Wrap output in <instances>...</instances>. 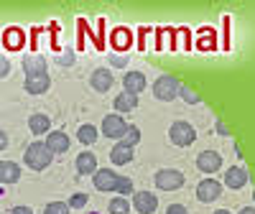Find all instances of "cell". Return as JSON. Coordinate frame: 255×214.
Instances as JSON below:
<instances>
[{
  "label": "cell",
  "instance_id": "obj_22",
  "mask_svg": "<svg viewBox=\"0 0 255 214\" xmlns=\"http://www.w3.org/2000/svg\"><path fill=\"white\" fill-rule=\"evenodd\" d=\"M28 127H31V133L44 135V133H49L51 120H49V115H44V112H33V115L28 117Z\"/></svg>",
  "mask_w": 255,
  "mask_h": 214
},
{
  "label": "cell",
  "instance_id": "obj_15",
  "mask_svg": "<svg viewBox=\"0 0 255 214\" xmlns=\"http://www.w3.org/2000/svg\"><path fill=\"white\" fill-rule=\"evenodd\" d=\"M248 179H250L248 171L240 168V166H232V168L225 171V186H230V189H243L248 184Z\"/></svg>",
  "mask_w": 255,
  "mask_h": 214
},
{
  "label": "cell",
  "instance_id": "obj_35",
  "mask_svg": "<svg viewBox=\"0 0 255 214\" xmlns=\"http://www.w3.org/2000/svg\"><path fill=\"white\" fill-rule=\"evenodd\" d=\"M8 214H33V209L31 207H13Z\"/></svg>",
  "mask_w": 255,
  "mask_h": 214
},
{
  "label": "cell",
  "instance_id": "obj_26",
  "mask_svg": "<svg viewBox=\"0 0 255 214\" xmlns=\"http://www.w3.org/2000/svg\"><path fill=\"white\" fill-rule=\"evenodd\" d=\"M108 212H110V214H128V212H130V202H128L125 197H118V199L110 202Z\"/></svg>",
  "mask_w": 255,
  "mask_h": 214
},
{
  "label": "cell",
  "instance_id": "obj_16",
  "mask_svg": "<svg viewBox=\"0 0 255 214\" xmlns=\"http://www.w3.org/2000/svg\"><path fill=\"white\" fill-rule=\"evenodd\" d=\"M123 87H125V92H130V95H140L145 90V74L143 72H128L123 77Z\"/></svg>",
  "mask_w": 255,
  "mask_h": 214
},
{
  "label": "cell",
  "instance_id": "obj_5",
  "mask_svg": "<svg viewBox=\"0 0 255 214\" xmlns=\"http://www.w3.org/2000/svg\"><path fill=\"white\" fill-rule=\"evenodd\" d=\"M125 127H128V122L123 120V115L113 112V115H105V117H102V127H100V133H102L105 138L120 140V138H123V133H125Z\"/></svg>",
  "mask_w": 255,
  "mask_h": 214
},
{
  "label": "cell",
  "instance_id": "obj_19",
  "mask_svg": "<svg viewBox=\"0 0 255 214\" xmlns=\"http://www.w3.org/2000/svg\"><path fill=\"white\" fill-rule=\"evenodd\" d=\"M97 171V156L95 153H79L77 156V174L79 176H90V174H95Z\"/></svg>",
  "mask_w": 255,
  "mask_h": 214
},
{
  "label": "cell",
  "instance_id": "obj_2",
  "mask_svg": "<svg viewBox=\"0 0 255 214\" xmlns=\"http://www.w3.org/2000/svg\"><path fill=\"white\" fill-rule=\"evenodd\" d=\"M168 138H171L174 145L186 148V145H191L197 140V130H194V125H189L184 120H176V122H171V127H168Z\"/></svg>",
  "mask_w": 255,
  "mask_h": 214
},
{
  "label": "cell",
  "instance_id": "obj_36",
  "mask_svg": "<svg viewBox=\"0 0 255 214\" xmlns=\"http://www.w3.org/2000/svg\"><path fill=\"white\" fill-rule=\"evenodd\" d=\"M230 46V18H225V49Z\"/></svg>",
  "mask_w": 255,
  "mask_h": 214
},
{
  "label": "cell",
  "instance_id": "obj_41",
  "mask_svg": "<svg viewBox=\"0 0 255 214\" xmlns=\"http://www.w3.org/2000/svg\"><path fill=\"white\" fill-rule=\"evenodd\" d=\"M217 133H220V135H227V127H225L222 122H217Z\"/></svg>",
  "mask_w": 255,
  "mask_h": 214
},
{
  "label": "cell",
  "instance_id": "obj_17",
  "mask_svg": "<svg viewBox=\"0 0 255 214\" xmlns=\"http://www.w3.org/2000/svg\"><path fill=\"white\" fill-rule=\"evenodd\" d=\"M23 72L26 77H36V74H46V59L38 56V54H31L23 59Z\"/></svg>",
  "mask_w": 255,
  "mask_h": 214
},
{
  "label": "cell",
  "instance_id": "obj_33",
  "mask_svg": "<svg viewBox=\"0 0 255 214\" xmlns=\"http://www.w3.org/2000/svg\"><path fill=\"white\" fill-rule=\"evenodd\" d=\"M166 214H189V212H186L184 204H171V207L166 209Z\"/></svg>",
  "mask_w": 255,
  "mask_h": 214
},
{
  "label": "cell",
  "instance_id": "obj_21",
  "mask_svg": "<svg viewBox=\"0 0 255 214\" xmlns=\"http://www.w3.org/2000/svg\"><path fill=\"white\" fill-rule=\"evenodd\" d=\"M110 161H113L115 166L130 163V161H133V148H128V145H123V143H115L113 151H110Z\"/></svg>",
  "mask_w": 255,
  "mask_h": 214
},
{
  "label": "cell",
  "instance_id": "obj_32",
  "mask_svg": "<svg viewBox=\"0 0 255 214\" xmlns=\"http://www.w3.org/2000/svg\"><path fill=\"white\" fill-rule=\"evenodd\" d=\"M10 74V61L5 56H0V79H5Z\"/></svg>",
  "mask_w": 255,
  "mask_h": 214
},
{
  "label": "cell",
  "instance_id": "obj_31",
  "mask_svg": "<svg viewBox=\"0 0 255 214\" xmlns=\"http://www.w3.org/2000/svg\"><path fill=\"white\" fill-rule=\"evenodd\" d=\"M49 31H51V49H54V51H59V31H61V28H59V23H51V26H49Z\"/></svg>",
  "mask_w": 255,
  "mask_h": 214
},
{
  "label": "cell",
  "instance_id": "obj_23",
  "mask_svg": "<svg viewBox=\"0 0 255 214\" xmlns=\"http://www.w3.org/2000/svg\"><path fill=\"white\" fill-rule=\"evenodd\" d=\"M77 140H79L82 145L97 143V127H95V125H82L79 130H77Z\"/></svg>",
  "mask_w": 255,
  "mask_h": 214
},
{
  "label": "cell",
  "instance_id": "obj_3",
  "mask_svg": "<svg viewBox=\"0 0 255 214\" xmlns=\"http://www.w3.org/2000/svg\"><path fill=\"white\" fill-rule=\"evenodd\" d=\"M176 95H179V79H176V77L163 74V77L156 79V84H153V97H156V100L171 102Z\"/></svg>",
  "mask_w": 255,
  "mask_h": 214
},
{
  "label": "cell",
  "instance_id": "obj_7",
  "mask_svg": "<svg viewBox=\"0 0 255 214\" xmlns=\"http://www.w3.org/2000/svg\"><path fill=\"white\" fill-rule=\"evenodd\" d=\"M197 168L202 171V174H217V171L222 168V156L217 151H202L197 156Z\"/></svg>",
  "mask_w": 255,
  "mask_h": 214
},
{
  "label": "cell",
  "instance_id": "obj_1",
  "mask_svg": "<svg viewBox=\"0 0 255 214\" xmlns=\"http://www.w3.org/2000/svg\"><path fill=\"white\" fill-rule=\"evenodd\" d=\"M26 166L28 168H33V171H44L49 163H51V158H54V153L46 148V143H41V140H36V143H31L28 148H26Z\"/></svg>",
  "mask_w": 255,
  "mask_h": 214
},
{
  "label": "cell",
  "instance_id": "obj_6",
  "mask_svg": "<svg viewBox=\"0 0 255 214\" xmlns=\"http://www.w3.org/2000/svg\"><path fill=\"white\" fill-rule=\"evenodd\" d=\"M220 194H222V184L215 181V179H204V181H199V186H197V199H199L202 204H209V202L220 199Z\"/></svg>",
  "mask_w": 255,
  "mask_h": 214
},
{
  "label": "cell",
  "instance_id": "obj_10",
  "mask_svg": "<svg viewBox=\"0 0 255 214\" xmlns=\"http://www.w3.org/2000/svg\"><path fill=\"white\" fill-rule=\"evenodd\" d=\"M110 46H113V51H128V49H130V46H133V33H130V28L120 26V28L110 31Z\"/></svg>",
  "mask_w": 255,
  "mask_h": 214
},
{
  "label": "cell",
  "instance_id": "obj_29",
  "mask_svg": "<svg viewBox=\"0 0 255 214\" xmlns=\"http://www.w3.org/2000/svg\"><path fill=\"white\" fill-rule=\"evenodd\" d=\"M44 214H69V204L67 202H49Z\"/></svg>",
  "mask_w": 255,
  "mask_h": 214
},
{
  "label": "cell",
  "instance_id": "obj_38",
  "mask_svg": "<svg viewBox=\"0 0 255 214\" xmlns=\"http://www.w3.org/2000/svg\"><path fill=\"white\" fill-rule=\"evenodd\" d=\"M5 145H8V135L0 130V151H5Z\"/></svg>",
  "mask_w": 255,
  "mask_h": 214
},
{
  "label": "cell",
  "instance_id": "obj_28",
  "mask_svg": "<svg viewBox=\"0 0 255 214\" xmlns=\"http://www.w3.org/2000/svg\"><path fill=\"white\" fill-rule=\"evenodd\" d=\"M115 191L120 197H128V194H133V181L128 179V176H118V184H115Z\"/></svg>",
  "mask_w": 255,
  "mask_h": 214
},
{
  "label": "cell",
  "instance_id": "obj_4",
  "mask_svg": "<svg viewBox=\"0 0 255 214\" xmlns=\"http://www.w3.org/2000/svg\"><path fill=\"white\" fill-rule=\"evenodd\" d=\"M156 186L161 191H176L184 186V174L179 168H161L156 174Z\"/></svg>",
  "mask_w": 255,
  "mask_h": 214
},
{
  "label": "cell",
  "instance_id": "obj_34",
  "mask_svg": "<svg viewBox=\"0 0 255 214\" xmlns=\"http://www.w3.org/2000/svg\"><path fill=\"white\" fill-rule=\"evenodd\" d=\"M110 64H113V67H125V64H128V56H118V54H113V56H110Z\"/></svg>",
  "mask_w": 255,
  "mask_h": 214
},
{
  "label": "cell",
  "instance_id": "obj_40",
  "mask_svg": "<svg viewBox=\"0 0 255 214\" xmlns=\"http://www.w3.org/2000/svg\"><path fill=\"white\" fill-rule=\"evenodd\" d=\"M238 214H255V209H253V207H243Z\"/></svg>",
  "mask_w": 255,
  "mask_h": 214
},
{
  "label": "cell",
  "instance_id": "obj_24",
  "mask_svg": "<svg viewBox=\"0 0 255 214\" xmlns=\"http://www.w3.org/2000/svg\"><path fill=\"white\" fill-rule=\"evenodd\" d=\"M197 46L199 49H212V51H215L217 49V41H215V28H202L199 31V41H197Z\"/></svg>",
  "mask_w": 255,
  "mask_h": 214
},
{
  "label": "cell",
  "instance_id": "obj_18",
  "mask_svg": "<svg viewBox=\"0 0 255 214\" xmlns=\"http://www.w3.org/2000/svg\"><path fill=\"white\" fill-rule=\"evenodd\" d=\"M113 107H115V112H118V115H123V112H133L135 107H138V95H130V92H120V95L115 97Z\"/></svg>",
  "mask_w": 255,
  "mask_h": 214
},
{
  "label": "cell",
  "instance_id": "obj_25",
  "mask_svg": "<svg viewBox=\"0 0 255 214\" xmlns=\"http://www.w3.org/2000/svg\"><path fill=\"white\" fill-rule=\"evenodd\" d=\"M138 140H140V130H138V125H128V127H125V133H123V138H120L118 143H123V145H128V148H133Z\"/></svg>",
  "mask_w": 255,
  "mask_h": 214
},
{
  "label": "cell",
  "instance_id": "obj_13",
  "mask_svg": "<svg viewBox=\"0 0 255 214\" xmlns=\"http://www.w3.org/2000/svg\"><path fill=\"white\" fill-rule=\"evenodd\" d=\"M113 82H115V77H113L110 69H95L92 77H90L92 90H97V92H108L113 87Z\"/></svg>",
  "mask_w": 255,
  "mask_h": 214
},
{
  "label": "cell",
  "instance_id": "obj_27",
  "mask_svg": "<svg viewBox=\"0 0 255 214\" xmlns=\"http://www.w3.org/2000/svg\"><path fill=\"white\" fill-rule=\"evenodd\" d=\"M179 95H181L184 102H189V105H197V102H199V92H197L194 87H189V84H179Z\"/></svg>",
  "mask_w": 255,
  "mask_h": 214
},
{
  "label": "cell",
  "instance_id": "obj_30",
  "mask_svg": "<svg viewBox=\"0 0 255 214\" xmlns=\"http://www.w3.org/2000/svg\"><path fill=\"white\" fill-rule=\"evenodd\" d=\"M69 209H82L84 204H87V194H82V191H77V194H72V199L67 202Z\"/></svg>",
  "mask_w": 255,
  "mask_h": 214
},
{
  "label": "cell",
  "instance_id": "obj_12",
  "mask_svg": "<svg viewBox=\"0 0 255 214\" xmlns=\"http://www.w3.org/2000/svg\"><path fill=\"white\" fill-rule=\"evenodd\" d=\"M49 87H51V79H49V74L26 77V82H23V90H26L28 95H44V92H49Z\"/></svg>",
  "mask_w": 255,
  "mask_h": 214
},
{
  "label": "cell",
  "instance_id": "obj_14",
  "mask_svg": "<svg viewBox=\"0 0 255 214\" xmlns=\"http://www.w3.org/2000/svg\"><path fill=\"white\" fill-rule=\"evenodd\" d=\"M69 135L67 133H61V130H56V133H46V148L51 153H67L69 151Z\"/></svg>",
  "mask_w": 255,
  "mask_h": 214
},
{
  "label": "cell",
  "instance_id": "obj_11",
  "mask_svg": "<svg viewBox=\"0 0 255 214\" xmlns=\"http://www.w3.org/2000/svg\"><path fill=\"white\" fill-rule=\"evenodd\" d=\"M3 44H5L8 51H20V49L26 46V33L20 31L18 26H10V28H5V33H3Z\"/></svg>",
  "mask_w": 255,
  "mask_h": 214
},
{
  "label": "cell",
  "instance_id": "obj_39",
  "mask_svg": "<svg viewBox=\"0 0 255 214\" xmlns=\"http://www.w3.org/2000/svg\"><path fill=\"white\" fill-rule=\"evenodd\" d=\"M38 31H41V28H33V33H31V41H33V51H36V44H38Z\"/></svg>",
  "mask_w": 255,
  "mask_h": 214
},
{
  "label": "cell",
  "instance_id": "obj_20",
  "mask_svg": "<svg viewBox=\"0 0 255 214\" xmlns=\"http://www.w3.org/2000/svg\"><path fill=\"white\" fill-rule=\"evenodd\" d=\"M20 179V166L15 161H0V184H15Z\"/></svg>",
  "mask_w": 255,
  "mask_h": 214
},
{
  "label": "cell",
  "instance_id": "obj_9",
  "mask_svg": "<svg viewBox=\"0 0 255 214\" xmlns=\"http://www.w3.org/2000/svg\"><path fill=\"white\" fill-rule=\"evenodd\" d=\"M133 207L138 209V214H153L158 209V197L151 191H133Z\"/></svg>",
  "mask_w": 255,
  "mask_h": 214
},
{
  "label": "cell",
  "instance_id": "obj_8",
  "mask_svg": "<svg viewBox=\"0 0 255 214\" xmlns=\"http://www.w3.org/2000/svg\"><path fill=\"white\" fill-rule=\"evenodd\" d=\"M92 184L97 191H115V184H118V174L113 168H97L92 174Z\"/></svg>",
  "mask_w": 255,
  "mask_h": 214
},
{
  "label": "cell",
  "instance_id": "obj_37",
  "mask_svg": "<svg viewBox=\"0 0 255 214\" xmlns=\"http://www.w3.org/2000/svg\"><path fill=\"white\" fill-rule=\"evenodd\" d=\"M59 61H61V64H72V61H74V51H67V54H64Z\"/></svg>",
  "mask_w": 255,
  "mask_h": 214
},
{
  "label": "cell",
  "instance_id": "obj_42",
  "mask_svg": "<svg viewBox=\"0 0 255 214\" xmlns=\"http://www.w3.org/2000/svg\"><path fill=\"white\" fill-rule=\"evenodd\" d=\"M212 214H232V212H230V209H215Z\"/></svg>",
  "mask_w": 255,
  "mask_h": 214
}]
</instances>
